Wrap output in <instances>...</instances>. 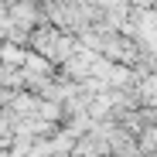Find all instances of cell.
Masks as SVG:
<instances>
[{
  "label": "cell",
  "instance_id": "1",
  "mask_svg": "<svg viewBox=\"0 0 157 157\" xmlns=\"http://www.w3.org/2000/svg\"><path fill=\"white\" fill-rule=\"evenodd\" d=\"M133 4H140V7H154V0H133Z\"/></svg>",
  "mask_w": 157,
  "mask_h": 157
}]
</instances>
